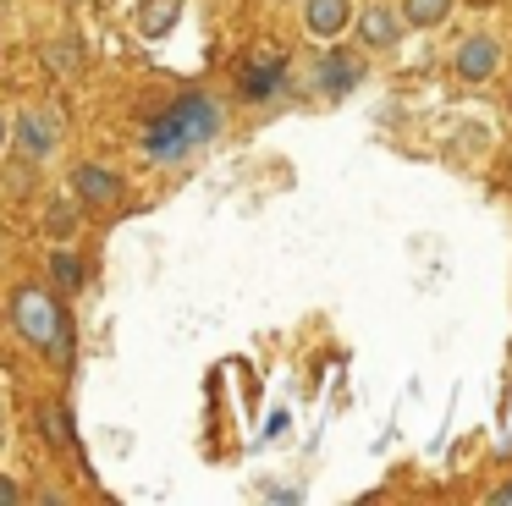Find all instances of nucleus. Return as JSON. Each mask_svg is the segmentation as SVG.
Instances as JSON below:
<instances>
[{
  "instance_id": "f257e3e1",
  "label": "nucleus",
  "mask_w": 512,
  "mask_h": 506,
  "mask_svg": "<svg viewBox=\"0 0 512 506\" xmlns=\"http://www.w3.org/2000/svg\"><path fill=\"white\" fill-rule=\"evenodd\" d=\"M6 319H12V330L45 363H67L72 358V319H67V303H61L50 286H39V281L12 286V297H6Z\"/></svg>"
},
{
  "instance_id": "f03ea898",
  "label": "nucleus",
  "mask_w": 512,
  "mask_h": 506,
  "mask_svg": "<svg viewBox=\"0 0 512 506\" xmlns=\"http://www.w3.org/2000/svg\"><path fill=\"white\" fill-rule=\"evenodd\" d=\"M221 132V105H215L210 94H182L177 105H166L155 121H149L144 132V154L160 165L182 160V154L204 149V143Z\"/></svg>"
},
{
  "instance_id": "7ed1b4c3",
  "label": "nucleus",
  "mask_w": 512,
  "mask_h": 506,
  "mask_svg": "<svg viewBox=\"0 0 512 506\" xmlns=\"http://www.w3.org/2000/svg\"><path fill=\"white\" fill-rule=\"evenodd\" d=\"M56 132H61L56 110H17V121H6V143H17V154H23L28 165L56 154Z\"/></svg>"
},
{
  "instance_id": "20e7f679",
  "label": "nucleus",
  "mask_w": 512,
  "mask_h": 506,
  "mask_svg": "<svg viewBox=\"0 0 512 506\" xmlns=\"http://www.w3.org/2000/svg\"><path fill=\"white\" fill-rule=\"evenodd\" d=\"M72 193H78V204H89V209H116V204H122V193H127V182H122L116 165L83 160L78 171H72Z\"/></svg>"
},
{
  "instance_id": "39448f33",
  "label": "nucleus",
  "mask_w": 512,
  "mask_h": 506,
  "mask_svg": "<svg viewBox=\"0 0 512 506\" xmlns=\"http://www.w3.org/2000/svg\"><path fill=\"white\" fill-rule=\"evenodd\" d=\"M496 66H501V44H496V33H463V39H457V50H452V72L463 77V83H490V77H496Z\"/></svg>"
},
{
  "instance_id": "423d86ee",
  "label": "nucleus",
  "mask_w": 512,
  "mask_h": 506,
  "mask_svg": "<svg viewBox=\"0 0 512 506\" xmlns=\"http://www.w3.org/2000/svg\"><path fill=\"white\" fill-rule=\"evenodd\" d=\"M402 33H408V22H402V11L386 6V0L358 11V44H364V50H397Z\"/></svg>"
},
{
  "instance_id": "0eeeda50",
  "label": "nucleus",
  "mask_w": 512,
  "mask_h": 506,
  "mask_svg": "<svg viewBox=\"0 0 512 506\" xmlns=\"http://www.w3.org/2000/svg\"><path fill=\"white\" fill-rule=\"evenodd\" d=\"M347 22H353V0H303V28L309 39H342Z\"/></svg>"
},
{
  "instance_id": "6e6552de",
  "label": "nucleus",
  "mask_w": 512,
  "mask_h": 506,
  "mask_svg": "<svg viewBox=\"0 0 512 506\" xmlns=\"http://www.w3.org/2000/svg\"><path fill=\"white\" fill-rule=\"evenodd\" d=\"M237 83H243V99H270L287 83V55H254V61H243Z\"/></svg>"
},
{
  "instance_id": "1a4fd4ad",
  "label": "nucleus",
  "mask_w": 512,
  "mask_h": 506,
  "mask_svg": "<svg viewBox=\"0 0 512 506\" xmlns=\"http://www.w3.org/2000/svg\"><path fill=\"white\" fill-rule=\"evenodd\" d=\"M39 226H45V237L50 242H72L83 231V220H78V198H50L45 204V220H39Z\"/></svg>"
},
{
  "instance_id": "9d476101",
  "label": "nucleus",
  "mask_w": 512,
  "mask_h": 506,
  "mask_svg": "<svg viewBox=\"0 0 512 506\" xmlns=\"http://www.w3.org/2000/svg\"><path fill=\"white\" fill-rule=\"evenodd\" d=\"M45 264H50V281H56L61 292H78V286H83V259L67 248V242H50V259Z\"/></svg>"
},
{
  "instance_id": "9b49d317",
  "label": "nucleus",
  "mask_w": 512,
  "mask_h": 506,
  "mask_svg": "<svg viewBox=\"0 0 512 506\" xmlns=\"http://www.w3.org/2000/svg\"><path fill=\"white\" fill-rule=\"evenodd\" d=\"M452 6L457 0H402V22H408V28H441L446 17H452Z\"/></svg>"
},
{
  "instance_id": "f8f14e48",
  "label": "nucleus",
  "mask_w": 512,
  "mask_h": 506,
  "mask_svg": "<svg viewBox=\"0 0 512 506\" xmlns=\"http://www.w3.org/2000/svg\"><path fill=\"white\" fill-rule=\"evenodd\" d=\"M358 77H364V66H358V61H347V55H325V66H320V88H325V94H347Z\"/></svg>"
},
{
  "instance_id": "ddd939ff",
  "label": "nucleus",
  "mask_w": 512,
  "mask_h": 506,
  "mask_svg": "<svg viewBox=\"0 0 512 506\" xmlns=\"http://www.w3.org/2000/svg\"><path fill=\"white\" fill-rule=\"evenodd\" d=\"M182 17V0H155V11H138V33L144 39H160V33H171V22Z\"/></svg>"
},
{
  "instance_id": "4468645a",
  "label": "nucleus",
  "mask_w": 512,
  "mask_h": 506,
  "mask_svg": "<svg viewBox=\"0 0 512 506\" xmlns=\"http://www.w3.org/2000/svg\"><path fill=\"white\" fill-rule=\"evenodd\" d=\"M45 61L56 66V72H78V66H83L78 39H56V44H45Z\"/></svg>"
},
{
  "instance_id": "2eb2a0df",
  "label": "nucleus",
  "mask_w": 512,
  "mask_h": 506,
  "mask_svg": "<svg viewBox=\"0 0 512 506\" xmlns=\"http://www.w3.org/2000/svg\"><path fill=\"white\" fill-rule=\"evenodd\" d=\"M45 429H50V446H72V424L61 407H45Z\"/></svg>"
},
{
  "instance_id": "dca6fc26",
  "label": "nucleus",
  "mask_w": 512,
  "mask_h": 506,
  "mask_svg": "<svg viewBox=\"0 0 512 506\" xmlns=\"http://www.w3.org/2000/svg\"><path fill=\"white\" fill-rule=\"evenodd\" d=\"M23 501V484L17 479H6V473H0V506H17Z\"/></svg>"
},
{
  "instance_id": "f3484780",
  "label": "nucleus",
  "mask_w": 512,
  "mask_h": 506,
  "mask_svg": "<svg viewBox=\"0 0 512 506\" xmlns=\"http://www.w3.org/2000/svg\"><path fill=\"white\" fill-rule=\"evenodd\" d=\"M485 501H490V506H512V479H501V484H496V490H490V495H485Z\"/></svg>"
},
{
  "instance_id": "a211bd4d",
  "label": "nucleus",
  "mask_w": 512,
  "mask_h": 506,
  "mask_svg": "<svg viewBox=\"0 0 512 506\" xmlns=\"http://www.w3.org/2000/svg\"><path fill=\"white\" fill-rule=\"evenodd\" d=\"M0 149H6V116H0Z\"/></svg>"
},
{
  "instance_id": "6ab92c4d",
  "label": "nucleus",
  "mask_w": 512,
  "mask_h": 506,
  "mask_svg": "<svg viewBox=\"0 0 512 506\" xmlns=\"http://www.w3.org/2000/svg\"><path fill=\"white\" fill-rule=\"evenodd\" d=\"M468 6H496V0H468Z\"/></svg>"
},
{
  "instance_id": "aec40b11",
  "label": "nucleus",
  "mask_w": 512,
  "mask_h": 506,
  "mask_svg": "<svg viewBox=\"0 0 512 506\" xmlns=\"http://www.w3.org/2000/svg\"><path fill=\"white\" fill-rule=\"evenodd\" d=\"M0 435H6V413H0Z\"/></svg>"
},
{
  "instance_id": "412c9836",
  "label": "nucleus",
  "mask_w": 512,
  "mask_h": 506,
  "mask_svg": "<svg viewBox=\"0 0 512 506\" xmlns=\"http://www.w3.org/2000/svg\"><path fill=\"white\" fill-rule=\"evenodd\" d=\"M507 110H512V94H507Z\"/></svg>"
}]
</instances>
